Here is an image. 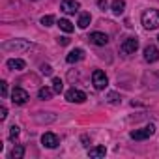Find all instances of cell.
Returning <instances> with one entry per match:
<instances>
[{
  "mask_svg": "<svg viewBox=\"0 0 159 159\" xmlns=\"http://www.w3.org/2000/svg\"><path fill=\"white\" fill-rule=\"evenodd\" d=\"M140 21L146 30H155L159 26V10H146Z\"/></svg>",
  "mask_w": 159,
  "mask_h": 159,
  "instance_id": "cell-1",
  "label": "cell"
},
{
  "mask_svg": "<svg viewBox=\"0 0 159 159\" xmlns=\"http://www.w3.org/2000/svg\"><path fill=\"white\" fill-rule=\"evenodd\" d=\"M153 133H155V125H153V124H150V125H144V127H140V129L131 131V133H129V137H131L133 140H146V139H150Z\"/></svg>",
  "mask_w": 159,
  "mask_h": 159,
  "instance_id": "cell-2",
  "label": "cell"
},
{
  "mask_svg": "<svg viewBox=\"0 0 159 159\" xmlns=\"http://www.w3.org/2000/svg\"><path fill=\"white\" fill-rule=\"evenodd\" d=\"M92 83H94V88H96V90H105L107 84H109V79H107L105 71L96 69V71L92 73Z\"/></svg>",
  "mask_w": 159,
  "mask_h": 159,
  "instance_id": "cell-3",
  "label": "cell"
},
{
  "mask_svg": "<svg viewBox=\"0 0 159 159\" xmlns=\"http://www.w3.org/2000/svg\"><path fill=\"white\" fill-rule=\"evenodd\" d=\"M66 99L69 103H84L86 101V94L83 90H79V88H71L66 92Z\"/></svg>",
  "mask_w": 159,
  "mask_h": 159,
  "instance_id": "cell-4",
  "label": "cell"
},
{
  "mask_svg": "<svg viewBox=\"0 0 159 159\" xmlns=\"http://www.w3.org/2000/svg\"><path fill=\"white\" fill-rule=\"evenodd\" d=\"M30 99V96H28V92L25 90V88H13V92H11V101L15 103V105H25L26 101Z\"/></svg>",
  "mask_w": 159,
  "mask_h": 159,
  "instance_id": "cell-5",
  "label": "cell"
},
{
  "mask_svg": "<svg viewBox=\"0 0 159 159\" xmlns=\"http://www.w3.org/2000/svg\"><path fill=\"white\" fill-rule=\"evenodd\" d=\"M2 49H6V51H25V49H30V43L26 39H13V41L4 43Z\"/></svg>",
  "mask_w": 159,
  "mask_h": 159,
  "instance_id": "cell-6",
  "label": "cell"
},
{
  "mask_svg": "<svg viewBox=\"0 0 159 159\" xmlns=\"http://www.w3.org/2000/svg\"><path fill=\"white\" fill-rule=\"evenodd\" d=\"M137 49H139V39H137V38H127V39L122 43V47H120V51H122L124 54H133Z\"/></svg>",
  "mask_w": 159,
  "mask_h": 159,
  "instance_id": "cell-7",
  "label": "cell"
},
{
  "mask_svg": "<svg viewBox=\"0 0 159 159\" xmlns=\"http://www.w3.org/2000/svg\"><path fill=\"white\" fill-rule=\"evenodd\" d=\"M144 60L150 62V64L157 62V60H159V49H157L155 45H146V47H144Z\"/></svg>",
  "mask_w": 159,
  "mask_h": 159,
  "instance_id": "cell-8",
  "label": "cell"
},
{
  "mask_svg": "<svg viewBox=\"0 0 159 159\" xmlns=\"http://www.w3.org/2000/svg\"><path fill=\"white\" fill-rule=\"evenodd\" d=\"M41 144L47 146V148H56V146L60 144V139H58L54 133L47 131V133H43V137H41Z\"/></svg>",
  "mask_w": 159,
  "mask_h": 159,
  "instance_id": "cell-9",
  "label": "cell"
},
{
  "mask_svg": "<svg viewBox=\"0 0 159 159\" xmlns=\"http://www.w3.org/2000/svg\"><path fill=\"white\" fill-rule=\"evenodd\" d=\"M60 8H62V11H66V13H77L79 11V8H81V4L77 2V0H62V4H60Z\"/></svg>",
  "mask_w": 159,
  "mask_h": 159,
  "instance_id": "cell-10",
  "label": "cell"
},
{
  "mask_svg": "<svg viewBox=\"0 0 159 159\" xmlns=\"http://www.w3.org/2000/svg\"><path fill=\"white\" fill-rule=\"evenodd\" d=\"M88 39H90L94 45H98V47H103V45H107V43H109V36H107V34H103V32H92Z\"/></svg>",
  "mask_w": 159,
  "mask_h": 159,
  "instance_id": "cell-11",
  "label": "cell"
},
{
  "mask_svg": "<svg viewBox=\"0 0 159 159\" xmlns=\"http://www.w3.org/2000/svg\"><path fill=\"white\" fill-rule=\"evenodd\" d=\"M83 58H84V51H83V49H73V51L66 56V62H67V64H75V62L83 60Z\"/></svg>",
  "mask_w": 159,
  "mask_h": 159,
  "instance_id": "cell-12",
  "label": "cell"
},
{
  "mask_svg": "<svg viewBox=\"0 0 159 159\" xmlns=\"http://www.w3.org/2000/svg\"><path fill=\"white\" fill-rule=\"evenodd\" d=\"M6 66H8V69H11V71H21V69H25V60H21V58H11V60H8L6 62Z\"/></svg>",
  "mask_w": 159,
  "mask_h": 159,
  "instance_id": "cell-13",
  "label": "cell"
},
{
  "mask_svg": "<svg viewBox=\"0 0 159 159\" xmlns=\"http://www.w3.org/2000/svg\"><path fill=\"white\" fill-rule=\"evenodd\" d=\"M90 21H92V15H90L88 11H83L81 15H79V23H77V25H79V28H83V30H84V28H88Z\"/></svg>",
  "mask_w": 159,
  "mask_h": 159,
  "instance_id": "cell-14",
  "label": "cell"
},
{
  "mask_svg": "<svg viewBox=\"0 0 159 159\" xmlns=\"http://www.w3.org/2000/svg\"><path fill=\"white\" fill-rule=\"evenodd\" d=\"M88 155H90V157H94V159H98V157H105V155H107V148H105V146H96V148H90Z\"/></svg>",
  "mask_w": 159,
  "mask_h": 159,
  "instance_id": "cell-15",
  "label": "cell"
},
{
  "mask_svg": "<svg viewBox=\"0 0 159 159\" xmlns=\"http://www.w3.org/2000/svg\"><path fill=\"white\" fill-rule=\"evenodd\" d=\"M111 10H112L114 15H122L124 10H125V2H124V0H114V2L111 4Z\"/></svg>",
  "mask_w": 159,
  "mask_h": 159,
  "instance_id": "cell-16",
  "label": "cell"
},
{
  "mask_svg": "<svg viewBox=\"0 0 159 159\" xmlns=\"http://www.w3.org/2000/svg\"><path fill=\"white\" fill-rule=\"evenodd\" d=\"M56 25H58V26H60V30H64L66 34H71V32L75 30V26H73V25H71V21H67V19H60Z\"/></svg>",
  "mask_w": 159,
  "mask_h": 159,
  "instance_id": "cell-17",
  "label": "cell"
},
{
  "mask_svg": "<svg viewBox=\"0 0 159 159\" xmlns=\"http://www.w3.org/2000/svg\"><path fill=\"white\" fill-rule=\"evenodd\" d=\"M23 155H25V146L23 144H15L11 153H10V157L11 159H23Z\"/></svg>",
  "mask_w": 159,
  "mask_h": 159,
  "instance_id": "cell-18",
  "label": "cell"
},
{
  "mask_svg": "<svg viewBox=\"0 0 159 159\" xmlns=\"http://www.w3.org/2000/svg\"><path fill=\"white\" fill-rule=\"evenodd\" d=\"M52 94H54V90H52V88H47V86H43V88H39V92H38V96H39V99H43V101H47V99H51V98H52Z\"/></svg>",
  "mask_w": 159,
  "mask_h": 159,
  "instance_id": "cell-19",
  "label": "cell"
},
{
  "mask_svg": "<svg viewBox=\"0 0 159 159\" xmlns=\"http://www.w3.org/2000/svg\"><path fill=\"white\" fill-rule=\"evenodd\" d=\"M52 90H54V94H60V92L64 90V83H62V79L52 77Z\"/></svg>",
  "mask_w": 159,
  "mask_h": 159,
  "instance_id": "cell-20",
  "label": "cell"
},
{
  "mask_svg": "<svg viewBox=\"0 0 159 159\" xmlns=\"http://www.w3.org/2000/svg\"><path fill=\"white\" fill-rule=\"evenodd\" d=\"M52 23H54V17H52V15L41 17V25H43V26H52Z\"/></svg>",
  "mask_w": 159,
  "mask_h": 159,
  "instance_id": "cell-21",
  "label": "cell"
},
{
  "mask_svg": "<svg viewBox=\"0 0 159 159\" xmlns=\"http://www.w3.org/2000/svg\"><path fill=\"white\" fill-rule=\"evenodd\" d=\"M17 137H19V127H17V125H11V127H10V139L15 140Z\"/></svg>",
  "mask_w": 159,
  "mask_h": 159,
  "instance_id": "cell-22",
  "label": "cell"
},
{
  "mask_svg": "<svg viewBox=\"0 0 159 159\" xmlns=\"http://www.w3.org/2000/svg\"><path fill=\"white\" fill-rule=\"evenodd\" d=\"M41 73H43V75H52V67H51L49 64H43V66H41Z\"/></svg>",
  "mask_w": 159,
  "mask_h": 159,
  "instance_id": "cell-23",
  "label": "cell"
},
{
  "mask_svg": "<svg viewBox=\"0 0 159 159\" xmlns=\"http://www.w3.org/2000/svg\"><path fill=\"white\" fill-rule=\"evenodd\" d=\"M0 90H2V98H8V83L6 81L0 83Z\"/></svg>",
  "mask_w": 159,
  "mask_h": 159,
  "instance_id": "cell-24",
  "label": "cell"
},
{
  "mask_svg": "<svg viewBox=\"0 0 159 159\" xmlns=\"http://www.w3.org/2000/svg\"><path fill=\"white\" fill-rule=\"evenodd\" d=\"M6 116H8V109L0 107V120H6Z\"/></svg>",
  "mask_w": 159,
  "mask_h": 159,
  "instance_id": "cell-25",
  "label": "cell"
},
{
  "mask_svg": "<svg viewBox=\"0 0 159 159\" xmlns=\"http://www.w3.org/2000/svg\"><path fill=\"white\" fill-rule=\"evenodd\" d=\"M107 99H109V103H118V96L116 94H109Z\"/></svg>",
  "mask_w": 159,
  "mask_h": 159,
  "instance_id": "cell-26",
  "label": "cell"
},
{
  "mask_svg": "<svg viewBox=\"0 0 159 159\" xmlns=\"http://www.w3.org/2000/svg\"><path fill=\"white\" fill-rule=\"evenodd\" d=\"M98 6H99L101 10H107V8H109V4H107V0H98Z\"/></svg>",
  "mask_w": 159,
  "mask_h": 159,
  "instance_id": "cell-27",
  "label": "cell"
},
{
  "mask_svg": "<svg viewBox=\"0 0 159 159\" xmlns=\"http://www.w3.org/2000/svg\"><path fill=\"white\" fill-rule=\"evenodd\" d=\"M58 43H60V45H67L69 39H67V38H58Z\"/></svg>",
  "mask_w": 159,
  "mask_h": 159,
  "instance_id": "cell-28",
  "label": "cell"
},
{
  "mask_svg": "<svg viewBox=\"0 0 159 159\" xmlns=\"http://www.w3.org/2000/svg\"><path fill=\"white\" fill-rule=\"evenodd\" d=\"M157 39H159V38H157Z\"/></svg>",
  "mask_w": 159,
  "mask_h": 159,
  "instance_id": "cell-29",
  "label": "cell"
}]
</instances>
